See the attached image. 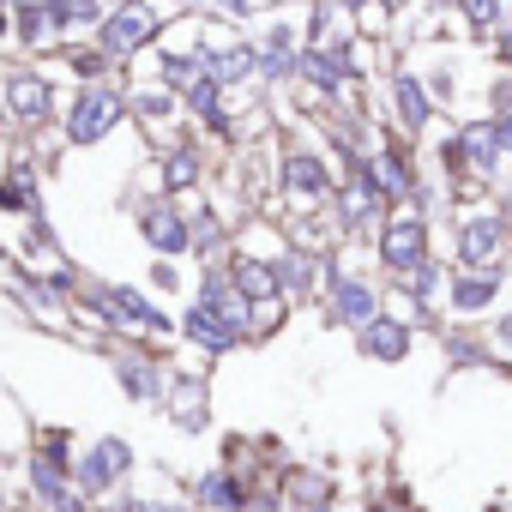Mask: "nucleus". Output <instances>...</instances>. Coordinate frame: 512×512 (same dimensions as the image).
I'll list each match as a JSON object with an SVG mask.
<instances>
[{
	"instance_id": "20",
	"label": "nucleus",
	"mask_w": 512,
	"mask_h": 512,
	"mask_svg": "<svg viewBox=\"0 0 512 512\" xmlns=\"http://www.w3.org/2000/svg\"><path fill=\"white\" fill-rule=\"evenodd\" d=\"M494 139H500V145H512V115H506V121L494 127Z\"/></svg>"
},
{
	"instance_id": "19",
	"label": "nucleus",
	"mask_w": 512,
	"mask_h": 512,
	"mask_svg": "<svg viewBox=\"0 0 512 512\" xmlns=\"http://www.w3.org/2000/svg\"><path fill=\"white\" fill-rule=\"evenodd\" d=\"M193 181V157L181 151V157H169V187H187Z\"/></svg>"
},
{
	"instance_id": "3",
	"label": "nucleus",
	"mask_w": 512,
	"mask_h": 512,
	"mask_svg": "<svg viewBox=\"0 0 512 512\" xmlns=\"http://www.w3.org/2000/svg\"><path fill=\"white\" fill-rule=\"evenodd\" d=\"M151 31H157V19H151L145 7H127V13H115V19L103 25V49H109V55H127V49H139Z\"/></svg>"
},
{
	"instance_id": "17",
	"label": "nucleus",
	"mask_w": 512,
	"mask_h": 512,
	"mask_svg": "<svg viewBox=\"0 0 512 512\" xmlns=\"http://www.w3.org/2000/svg\"><path fill=\"white\" fill-rule=\"evenodd\" d=\"M398 103H404V115H410V121H422V115H428V103H422V85H416V79H398Z\"/></svg>"
},
{
	"instance_id": "7",
	"label": "nucleus",
	"mask_w": 512,
	"mask_h": 512,
	"mask_svg": "<svg viewBox=\"0 0 512 512\" xmlns=\"http://www.w3.org/2000/svg\"><path fill=\"white\" fill-rule=\"evenodd\" d=\"M121 464H127V446H121V440H103V446L85 458V482H91V488H103Z\"/></svg>"
},
{
	"instance_id": "8",
	"label": "nucleus",
	"mask_w": 512,
	"mask_h": 512,
	"mask_svg": "<svg viewBox=\"0 0 512 512\" xmlns=\"http://www.w3.org/2000/svg\"><path fill=\"white\" fill-rule=\"evenodd\" d=\"M494 247H500V223H494V217H476V223L464 229V260H488Z\"/></svg>"
},
{
	"instance_id": "2",
	"label": "nucleus",
	"mask_w": 512,
	"mask_h": 512,
	"mask_svg": "<svg viewBox=\"0 0 512 512\" xmlns=\"http://www.w3.org/2000/svg\"><path fill=\"white\" fill-rule=\"evenodd\" d=\"M380 253H386V266H392V272H416V266H422V223H416V217L386 223Z\"/></svg>"
},
{
	"instance_id": "1",
	"label": "nucleus",
	"mask_w": 512,
	"mask_h": 512,
	"mask_svg": "<svg viewBox=\"0 0 512 512\" xmlns=\"http://www.w3.org/2000/svg\"><path fill=\"white\" fill-rule=\"evenodd\" d=\"M115 115H121V97H115V91H85L79 109H73V139H79V145L103 139V133L115 127Z\"/></svg>"
},
{
	"instance_id": "12",
	"label": "nucleus",
	"mask_w": 512,
	"mask_h": 512,
	"mask_svg": "<svg viewBox=\"0 0 512 512\" xmlns=\"http://www.w3.org/2000/svg\"><path fill=\"white\" fill-rule=\"evenodd\" d=\"M235 290H247V296H272L278 290V278H272V266H235Z\"/></svg>"
},
{
	"instance_id": "4",
	"label": "nucleus",
	"mask_w": 512,
	"mask_h": 512,
	"mask_svg": "<svg viewBox=\"0 0 512 512\" xmlns=\"http://www.w3.org/2000/svg\"><path fill=\"white\" fill-rule=\"evenodd\" d=\"M187 332H193L199 344H211V350H223V344H235V332H241V326H235V320H229L223 308H211V302H199V308L187 314Z\"/></svg>"
},
{
	"instance_id": "11",
	"label": "nucleus",
	"mask_w": 512,
	"mask_h": 512,
	"mask_svg": "<svg viewBox=\"0 0 512 512\" xmlns=\"http://www.w3.org/2000/svg\"><path fill=\"white\" fill-rule=\"evenodd\" d=\"M145 229H151L157 247H187V229H181V217H169V211H151Z\"/></svg>"
},
{
	"instance_id": "15",
	"label": "nucleus",
	"mask_w": 512,
	"mask_h": 512,
	"mask_svg": "<svg viewBox=\"0 0 512 512\" xmlns=\"http://www.w3.org/2000/svg\"><path fill=\"white\" fill-rule=\"evenodd\" d=\"M19 25H25V37H31V43H37L43 31H55V19H49V0H31V7L19 13Z\"/></svg>"
},
{
	"instance_id": "13",
	"label": "nucleus",
	"mask_w": 512,
	"mask_h": 512,
	"mask_svg": "<svg viewBox=\"0 0 512 512\" xmlns=\"http://www.w3.org/2000/svg\"><path fill=\"white\" fill-rule=\"evenodd\" d=\"M284 175H290V187H302V193H320V187H326V175H320V163H314V157H290V163H284Z\"/></svg>"
},
{
	"instance_id": "9",
	"label": "nucleus",
	"mask_w": 512,
	"mask_h": 512,
	"mask_svg": "<svg viewBox=\"0 0 512 512\" xmlns=\"http://www.w3.org/2000/svg\"><path fill=\"white\" fill-rule=\"evenodd\" d=\"M332 308H338L344 320H368V314H374V296H368L362 284H338V290H332Z\"/></svg>"
},
{
	"instance_id": "10",
	"label": "nucleus",
	"mask_w": 512,
	"mask_h": 512,
	"mask_svg": "<svg viewBox=\"0 0 512 512\" xmlns=\"http://www.w3.org/2000/svg\"><path fill=\"white\" fill-rule=\"evenodd\" d=\"M368 181H374L380 193H404V187H410V181H404V163H398V157H374V163H368Z\"/></svg>"
},
{
	"instance_id": "23",
	"label": "nucleus",
	"mask_w": 512,
	"mask_h": 512,
	"mask_svg": "<svg viewBox=\"0 0 512 512\" xmlns=\"http://www.w3.org/2000/svg\"><path fill=\"white\" fill-rule=\"evenodd\" d=\"M506 344H512V326H506Z\"/></svg>"
},
{
	"instance_id": "14",
	"label": "nucleus",
	"mask_w": 512,
	"mask_h": 512,
	"mask_svg": "<svg viewBox=\"0 0 512 512\" xmlns=\"http://www.w3.org/2000/svg\"><path fill=\"white\" fill-rule=\"evenodd\" d=\"M404 344H410V338H404L398 326H374V332H368V350H374V356H404Z\"/></svg>"
},
{
	"instance_id": "24",
	"label": "nucleus",
	"mask_w": 512,
	"mask_h": 512,
	"mask_svg": "<svg viewBox=\"0 0 512 512\" xmlns=\"http://www.w3.org/2000/svg\"><path fill=\"white\" fill-rule=\"evenodd\" d=\"M506 55H512V37H506Z\"/></svg>"
},
{
	"instance_id": "21",
	"label": "nucleus",
	"mask_w": 512,
	"mask_h": 512,
	"mask_svg": "<svg viewBox=\"0 0 512 512\" xmlns=\"http://www.w3.org/2000/svg\"><path fill=\"white\" fill-rule=\"evenodd\" d=\"M217 7H223V13H247V0H217Z\"/></svg>"
},
{
	"instance_id": "16",
	"label": "nucleus",
	"mask_w": 512,
	"mask_h": 512,
	"mask_svg": "<svg viewBox=\"0 0 512 512\" xmlns=\"http://www.w3.org/2000/svg\"><path fill=\"white\" fill-rule=\"evenodd\" d=\"M494 296V278H458V308H482Z\"/></svg>"
},
{
	"instance_id": "6",
	"label": "nucleus",
	"mask_w": 512,
	"mask_h": 512,
	"mask_svg": "<svg viewBox=\"0 0 512 512\" xmlns=\"http://www.w3.org/2000/svg\"><path fill=\"white\" fill-rule=\"evenodd\" d=\"M97 308H109V314H127L133 326H163V314H157L145 296H133V290H103V296H97Z\"/></svg>"
},
{
	"instance_id": "5",
	"label": "nucleus",
	"mask_w": 512,
	"mask_h": 512,
	"mask_svg": "<svg viewBox=\"0 0 512 512\" xmlns=\"http://www.w3.org/2000/svg\"><path fill=\"white\" fill-rule=\"evenodd\" d=\"M7 103H13L25 121H37V115H49V85H43V79H31V73H19V79L7 85Z\"/></svg>"
},
{
	"instance_id": "18",
	"label": "nucleus",
	"mask_w": 512,
	"mask_h": 512,
	"mask_svg": "<svg viewBox=\"0 0 512 512\" xmlns=\"http://www.w3.org/2000/svg\"><path fill=\"white\" fill-rule=\"evenodd\" d=\"M494 13H500V0H464V19L470 25H494Z\"/></svg>"
},
{
	"instance_id": "22",
	"label": "nucleus",
	"mask_w": 512,
	"mask_h": 512,
	"mask_svg": "<svg viewBox=\"0 0 512 512\" xmlns=\"http://www.w3.org/2000/svg\"><path fill=\"white\" fill-rule=\"evenodd\" d=\"M344 7H362V0H344Z\"/></svg>"
}]
</instances>
